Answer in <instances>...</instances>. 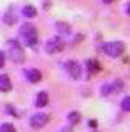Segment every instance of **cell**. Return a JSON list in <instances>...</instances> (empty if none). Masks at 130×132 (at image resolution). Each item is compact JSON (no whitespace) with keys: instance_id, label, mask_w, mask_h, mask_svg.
Returning <instances> with one entry per match:
<instances>
[{"instance_id":"1","label":"cell","mask_w":130,"mask_h":132,"mask_svg":"<svg viewBox=\"0 0 130 132\" xmlns=\"http://www.w3.org/2000/svg\"><path fill=\"white\" fill-rule=\"evenodd\" d=\"M19 36L25 46L31 48H36L38 46V32L31 22H25L20 26Z\"/></svg>"},{"instance_id":"5","label":"cell","mask_w":130,"mask_h":132,"mask_svg":"<svg viewBox=\"0 0 130 132\" xmlns=\"http://www.w3.org/2000/svg\"><path fill=\"white\" fill-rule=\"evenodd\" d=\"M51 117L49 113L45 112H38L36 114H33L30 119V126L34 130H39L44 127L45 125H47V123L50 121Z\"/></svg>"},{"instance_id":"15","label":"cell","mask_w":130,"mask_h":132,"mask_svg":"<svg viewBox=\"0 0 130 132\" xmlns=\"http://www.w3.org/2000/svg\"><path fill=\"white\" fill-rule=\"evenodd\" d=\"M22 14L26 18H33V16L37 15V10L32 5H26L25 7L22 8Z\"/></svg>"},{"instance_id":"4","label":"cell","mask_w":130,"mask_h":132,"mask_svg":"<svg viewBox=\"0 0 130 132\" xmlns=\"http://www.w3.org/2000/svg\"><path fill=\"white\" fill-rule=\"evenodd\" d=\"M65 48V41L60 37H53L45 44V52L47 54H57L64 51Z\"/></svg>"},{"instance_id":"14","label":"cell","mask_w":130,"mask_h":132,"mask_svg":"<svg viewBox=\"0 0 130 132\" xmlns=\"http://www.w3.org/2000/svg\"><path fill=\"white\" fill-rule=\"evenodd\" d=\"M67 119H69V121H70L71 125H77V124L80 121L82 117H80V113L78 112V111H72V112L69 113Z\"/></svg>"},{"instance_id":"11","label":"cell","mask_w":130,"mask_h":132,"mask_svg":"<svg viewBox=\"0 0 130 132\" xmlns=\"http://www.w3.org/2000/svg\"><path fill=\"white\" fill-rule=\"evenodd\" d=\"M49 104V94L45 92V91H42L37 94V99H36V106L37 107H45Z\"/></svg>"},{"instance_id":"3","label":"cell","mask_w":130,"mask_h":132,"mask_svg":"<svg viewBox=\"0 0 130 132\" xmlns=\"http://www.w3.org/2000/svg\"><path fill=\"white\" fill-rule=\"evenodd\" d=\"M103 52L105 53L109 57L112 58H117L121 57L125 51V44L121 40H115V41H110V43H106L102 46Z\"/></svg>"},{"instance_id":"13","label":"cell","mask_w":130,"mask_h":132,"mask_svg":"<svg viewBox=\"0 0 130 132\" xmlns=\"http://www.w3.org/2000/svg\"><path fill=\"white\" fill-rule=\"evenodd\" d=\"M86 66H88V71L90 73H97L102 70L101 67V64L96 60V59H90V60L86 61Z\"/></svg>"},{"instance_id":"18","label":"cell","mask_w":130,"mask_h":132,"mask_svg":"<svg viewBox=\"0 0 130 132\" xmlns=\"http://www.w3.org/2000/svg\"><path fill=\"white\" fill-rule=\"evenodd\" d=\"M5 61H6L5 52L0 51V69H3V67H4V65H5Z\"/></svg>"},{"instance_id":"7","label":"cell","mask_w":130,"mask_h":132,"mask_svg":"<svg viewBox=\"0 0 130 132\" xmlns=\"http://www.w3.org/2000/svg\"><path fill=\"white\" fill-rule=\"evenodd\" d=\"M65 70H66L67 74H69L72 79L77 80V79L80 78V74H82V67H80V65L77 63V61H75V60L66 61V64H65Z\"/></svg>"},{"instance_id":"19","label":"cell","mask_w":130,"mask_h":132,"mask_svg":"<svg viewBox=\"0 0 130 132\" xmlns=\"http://www.w3.org/2000/svg\"><path fill=\"white\" fill-rule=\"evenodd\" d=\"M59 132H73V130H72L71 126H65V127H63Z\"/></svg>"},{"instance_id":"12","label":"cell","mask_w":130,"mask_h":132,"mask_svg":"<svg viewBox=\"0 0 130 132\" xmlns=\"http://www.w3.org/2000/svg\"><path fill=\"white\" fill-rule=\"evenodd\" d=\"M56 28H57L58 33L62 34V36H67V34H70V32H71L70 25L65 21H58L56 24Z\"/></svg>"},{"instance_id":"6","label":"cell","mask_w":130,"mask_h":132,"mask_svg":"<svg viewBox=\"0 0 130 132\" xmlns=\"http://www.w3.org/2000/svg\"><path fill=\"white\" fill-rule=\"evenodd\" d=\"M123 86H124L123 81L121 79H116L113 80L112 82H110V84H104L102 86V88H101V93L105 97L111 96V94H115V93H119L123 90Z\"/></svg>"},{"instance_id":"9","label":"cell","mask_w":130,"mask_h":132,"mask_svg":"<svg viewBox=\"0 0 130 132\" xmlns=\"http://www.w3.org/2000/svg\"><path fill=\"white\" fill-rule=\"evenodd\" d=\"M4 19V22H6L7 25H13L16 24V21H17V14H16V11H14V8L12 7V6H10L9 10L5 12V14H4L3 16Z\"/></svg>"},{"instance_id":"8","label":"cell","mask_w":130,"mask_h":132,"mask_svg":"<svg viewBox=\"0 0 130 132\" xmlns=\"http://www.w3.org/2000/svg\"><path fill=\"white\" fill-rule=\"evenodd\" d=\"M26 78H27V80L30 82L37 84V82H39L43 79V74L39 70L31 69V70H28V71H26Z\"/></svg>"},{"instance_id":"10","label":"cell","mask_w":130,"mask_h":132,"mask_svg":"<svg viewBox=\"0 0 130 132\" xmlns=\"http://www.w3.org/2000/svg\"><path fill=\"white\" fill-rule=\"evenodd\" d=\"M12 88L11 79L7 74H0V91L1 92H9Z\"/></svg>"},{"instance_id":"17","label":"cell","mask_w":130,"mask_h":132,"mask_svg":"<svg viewBox=\"0 0 130 132\" xmlns=\"http://www.w3.org/2000/svg\"><path fill=\"white\" fill-rule=\"evenodd\" d=\"M121 107L124 112H130V97H125L121 103Z\"/></svg>"},{"instance_id":"16","label":"cell","mask_w":130,"mask_h":132,"mask_svg":"<svg viewBox=\"0 0 130 132\" xmlns=\"http://www.w3.org/2000/svg\"><path fill=\"white\" fill-rule=\"evenodd\" d=\"M0 132H17L16 127L11 123H4L0 125Z\"/></svg>"},{"instance_id":"20","label":"cell","mask_w":130,"mask_h":132,"mask_svg":"<svg viewBox=\"0 0 130 132\" xmlns=\"http://www.w3.org/2000/svg\"><path fill=\"white\" fill-rule=\"evenodd\" d=\"M89 126H91V127H96V126H97V120H95V119L90 120V121H89Z\"/></svg>"},{"instance_id":"21","label":"cell","mask_w":130,"mask_h":132,"mask_svg":"<svg viewBox=\"0 0 130 132\" xmlns=\"http://www.w3.org/2000/svg\"><path fill=\"white\" fill-rule=\"evenodd\" d=\"M115 0H103V3L104 4H111V3H113Z\"/></svg>"},{"instance_id":"22","label":"cell","mask_w":130,"mask_h":132,"mask_svg":"<svg viewBox=\"0 0 130 132\" xmlns=\"http://www.w3.org/2000/svg\"><path fill=\"white\" fill-rule=\"evenodd\" d=\"M127 13L130 15V3L128 4V6H127Z\"/></svg>"},{"instance_id":"2","label":"cell","mask_w":130,"mask_h":132,"mask_svg":"<svg viewBox=\"0 0 130 132\" xmlns=\"http://www.w3.org/2000/svg\"><path fill=\"white\" fill-rule=\"evenodd\" d=\"M6 52L13 63L20 64L25 60V52L17 39H10L6 43Z\"/></svg>"}]
</instances>
